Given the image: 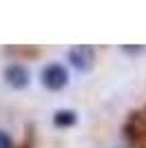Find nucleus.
Returning <instances> with one entry per match:
<instances>
[{
    "label": "nucleus",
    "instance_id": "obj_1",
    "mask_svg": "<svg viewBox=\"0 0 146 148\" xmlns=\"http://www.w3.org/2000/svg\"><path fill=\"white\" fill-rule=\"evenodd\" d=\"M67 82H69V73H67V69L62 66V64H49V66H44L42 84L47 88H51V91H60L62 86H67Z\"/></svg>",
    "mask_w": 146,
    "mask_h": 148
},
{
    "label": "nucleus",
    "instance_id": "obj_2",
    "mask_svg": "<svg viewBox=\"0 0 146 148\" xmlns=\"http://www.w3.org/2000/svg\"><path fill=\"white\" fill-rule=\"evenodd\" d=\"M93 58H95V53H93V49L86 47V44H78V47H73V49L69 51V62H71L75 69H80V71L91 69Z\"/></svg>",
    "mask_w": 146,
    "mask_h": 148
},
{
    "label": "nucleus",
    "instance_id": "obj_3",
    "mask_svg": "<svg viewBox=\"0 0 146 148\" xmlns=\"http://www.w3.org/2000/svg\"><path fill=\"white\" fill-rule=\"evenodd\" d=\"M5 80L16 88H22L27 82H29V73H27V69L20 66V64H9L5 69Z\"/></svg>",
    "mask_w": 146,
    "mask_h": 148
},
{
    "label": "nucleus",
    "instance_id": "obj_4",
    "mask_svg": "<svg viewBox=\"0 0 146 148\" xmlns=\"http://www.w3.org/2000/svg\"><path fill=\"white\" fill-rule=\"evenodd\" d=\"M53 122H55V126H71V124H75V113L73 111H58L53 115Z\"/></svg>",
    "mask_w": 146,
    "mask_h": 148
},
{
    "label": "nucleus",
    "instance_id": "obj_5",
    "mask_svg": "<svg viewBox=\"0 0 146 148\" xmlns=\"http://www.w3.org/2000/svg\"><path fill=\"white\" fill-rule=\"evenodd\" d=\"M0 148H11V137L5 130H0Z\"/></svg>",
    "mask_w": 146,
    "mask_h": 148
}]
</instances>
